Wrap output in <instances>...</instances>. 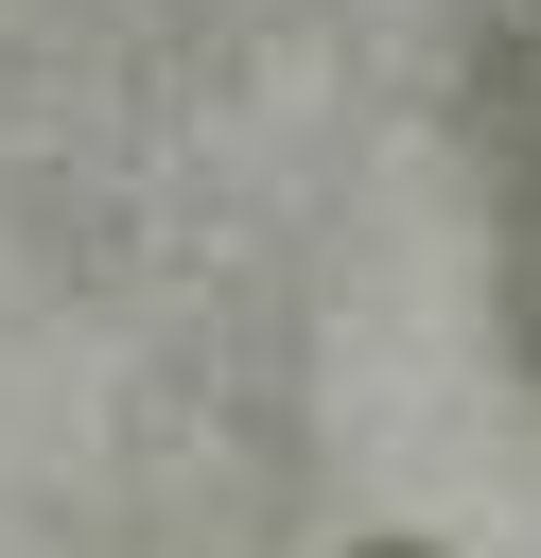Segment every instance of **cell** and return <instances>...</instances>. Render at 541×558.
Here are the masks:
<instances>
[{"label":"cell","instance_id":"6da1fadb","mask_svg":"<svg viewBox=\"0 0 541 558\" xmlns=\"http://www.w3.org/2000/svg\"><path fill=\"white\" fill-rule=\"evenodd\" d=\"M489 279H506V331L541 384V0H506V35H489Z\"/></svg>","mask_w":541,"mask_h":558},{"label":"cell","instance_id":"7a4b0ae2","mask_svg":"<svg viewBox=\"0 0 541 558\" xmlns=\"http://www.w3.org/2000/svg\"><path fill=\"white\" fill-rule=\"evenodd\" d=\"M366 558H436V541H366Z\"/></svg>","mask_w":541,"mask_h":558}]
</instances>
